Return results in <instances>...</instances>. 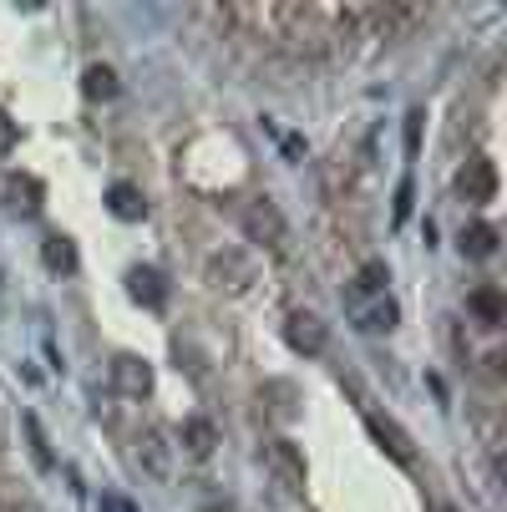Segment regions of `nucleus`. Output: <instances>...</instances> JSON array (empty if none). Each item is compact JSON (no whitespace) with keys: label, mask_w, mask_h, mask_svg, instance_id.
<instances>
[{"label":"nucleus","mask_w":507,"mask_h":512,"mask_svg":"<svg viewBox=\"0 0 507 512\" xmlns=\"http://www.w3.org/2000/svg\"><path fill=\"white\" fill-rule=\"evenodd\" d=\"M284 340H289V350H300V355H320L325 350V320H315L310 310H295L284 320Z\"/></svg>","instance_id":"nucleus-5"},{"label":"nucleus","mask_w":507,"mask_h":512,"mask_svg":"<svg viewBox=\"0 0 507 512\" xmlns=\"http://www.w3.org/2000/svg\"><path fill=\"white\" fill-rule=\"evenodd\" d=\"M213 447H219V431H213L208 416L183 421V452H188V457H213Z\"/></svg>","instance_id":"nucleus-14"},{"label":"nucleus","mask_w":507,"mask_h":512,"mask_svg":"<svg viewBox=\"0 0 507 512\" xmlns=\"http://www.w3.org/2000/svg\"><path fill=\"white\" fill-rule=\"evenodd\" d=\"M203 274H208L213 289H229V295H239V289H249V279H254V259H249L244 249H213Z\"/></svg>","instance_id":"nucleus-2"},{"label":"nucleus","mask_w":507,"mask_h":512,"mask_svg":"<svg viewBox=\"0 0 507 512\" xmlns=\"http://www.w3.org/2000/svg\"><path fill=\"white\" fill-rule=\"evenodd\" d=\"M345 315H350V325L355 330H366V335H386L396 320H401V305L386 295V289H381V295H366V289H345Z\"/></svg>","instance_id":"nucleus-1"},{"label":"nucleus","mask_w":507,"mask_h":512,"mask_svg":"<svg viewBox=\"0 0 507 512\" xmlns=\"http://www.w3.org/2000/svg\"><path fill=\"white\" fill-rule=\"evenodd\" d=\"M127 295H132L137 305H148V310H163V305H168V284H163L158 269H132V274H127Z\"/></svg>","instance_id":"nucleus-10"},{"label":"nucleus","mask_w":507,"mask_h":512,"mask_svg":"<svg viewBox=\"0 0 507 512\" xmlns=\"http://www.w3.org/2000/svg\"><path fill=\"white\" fill-rule=\"evenodd\" d=\"M107 208L122 218V224H137V218H148V198H142L132 183H112V188H107Z\"/></svg>","instance_id":"nucleus-13"},{"label":"nucleus","mask_w":507,"mask_h":512,"mask_svg":"<svg viewBox=\"0 0 507 512\" xmlns=\"http://www.w3.org/2000/svg\"><path fill=\"white\" fill-rule=\"evenodd\" d=\"M386 264H366V269H360V284L355 289H366V295H381V289H386Z\"/></svg>","instance_id":"nucleus-20"},{"label":"nucleus","mask_w":507,"mask_h":512,"mask_svg":"<svg viewBox=\"0 0 507 512\" xmlns=\"http://www.w3.org/2000/svg\"><path fill=\"white\" fill-rule=\"evenodd\" d=\"M421 117H426V112H406V153H411V158L421 153Z\"/></svg>","instance_id":"nucleus-21"},{"label":"nucleus","mask_w":507,"mask_h":512,"mask_svg":"<svg viewBox=\"0 0 507 512\" xmlns=\"http://www.w3.org/2000/svg\"><path fill=\"white\" fill-rule=\"evenodd\" d=\"M6 208L21 213V218H31V213L41 208V183L26 178V173H11V178H6Z\"/></svg>","instance_id":"nucleus-12"},{"label":"nucleus","mask_w":507,"mask_h":512,"mask_svg":"<svg viewBox=\"0 0 507 512\" xmlns=\"http://www.w3.org/2000/svg\"><path fill=\"white\" fill-rule=\"evenodd\" d=\"M411 198H416V188H411V178L396 188V224H406V218H411Z\"/></svg>","instance_id":"nucleus-22"},{"label":"nucleus","mask_w":507,"mask_h":512,"mask_svg":"<svg viewBox=\"0 0 507 512\" xmlns=\"http://www.w3.org/2000/svg\"><path fill=\"white\" fill-rule=\"evenodd\" d=\"M264 401H269V411H274L279 421H295V416H300L295 386H289V381H269V386H264Z\"/></svg>","instance_id":"nucleus-17"},{"label":"nucleus","mask_w":507,"mask_h":512,"mask_svg":"<svg viewBox=\"0 0 507 512\" xmlns=\"http://www.w3.org/2000/svg\"><path fill=\"white\" fill-rule=\"evenodd\" d=\"M472 310H477L487 325H497V320H502V295H497V289H477V295H472Z\"/></svg>","instance_id":"nucleus-18"},{"label":"nucleus","mask_w":507,"mask_h":512,"mask_svg":"<svg viewBox=\"0 0 507 512\" xmlns=\"http://www.w3.org/2000/svg\"><path fill=\"white\" fill-rule=\"evenodd\" d=\"M102 512H137V507H132V502H122V497H107V502H102Z\"/></svg>","instance_id":"nucleus-24"},{"label":"nucleus","mask_w":507,"mask_h":512,"mask_svg":"<svg viewBox=\"0 0 507 512\" xmlns=\"http://www.w3.org/2000/svg\"><path fill=\"white\" fill-rule=\"evenodd\" d=\"M457 193H462L467 203H492V198H497V168H492L487 158H472V163L457 173Z\"/></svg>","instance_id":"nucleus-7"},{"label":"nucleus","mask_w":507,"mask_h":512,"mask_svg":"<svg viewBox=\"0 0 507 512\" xmlns=\"http://www.w3.org/2000/svg\"><path fill=\"white\" fill-rule=\"evenodd\" d=\"M244 234H249L254 244H264V249H284V239H289L284 213H279L269 198H254V203L244 208Z\"/></svg>","instance_id":"nucleus-3"},{"label":"nucleus","mask_w":507,"mask_h":512,"mask_svg":"<svg viewBox=\"0 0 507 512\" xmlns=\"http://www.w3.org/2000/svg\"><path fill=\"white\" fill-rule=\"evenodd\" d=\"M82 92H87V102H112L117 97V71L102 66V61H92L82 71Z\"/></svg>","instance_id":"nucleus-15"},{"label":"nucleus","mask_w":507,"mask_h":512,"mask_svg":"<svg viewBox=\"0 0 507 512\" xmlns=\"http://www.w3.org/2000/svg\"><path fill=\"white\" fill-rule=\"evenodd\" d=\"M11 148H16V122L0 112V153H11Z\"/></svg>","instance_id":"nucleus-23"},{"label":"nucleus","mask_w":507,"mask_h":512,"mask_svg":"<svg viewBox=\"0 0 507 512\" xmlns=\"http://www.w3.org/2000/svg\"><path fill=\"white\" fill-rule=\"evenodd\" d=\"M26 436H31L36 462H41V467H51V447H46V431H41V421H36V416H26Z\"/></svg>","instance_id":"nucleus-19"},{"label":"nucleus","mask_w":507,"mask_h":512,"mask_svg":"<svg viewBox=\"0 0 507 512\" xmlns=\"http://www.w3.org/2000/svg\"><path fill=\"white\" fill-rule=\"evenodd\" d=\"M366 431L376 436V442H381V447H386L401 467H416V447H411V436H406L391 416H376V411H371V416H366Z\"/></svg>","instance_id":"nucleus-8"},{"label":"nucleus","mask_w":507,"mask_h":512,"mask_svg":"<svg viewBox=\"0 0 507 512\" xmlns=\"http://www.w3.org/2000/svg\"><path fill=\"white\" fill-rule=\"evenodd\" d=\"M132 452H137V462H142V472H148V477H158V482H168V477H173V442H168V436H163L158 426L142 431Z\"/></svg>","instance_id":"nucleus-4"},{"label":"nucleus","mask_w":507,"mask_h":512,"mask_svg":"<svg viewBox=\"0 0 507 512\" xmlns=\"http://www.w3.org/2000/svg\"><path fill=\"white\" fill-rule=\"evenodd\" d=\"M41 264L51 274H77L82 269V254H77V244H71L66 234H46L41 239Z\"/></svg>","instance_id":"nucleus-11"},{"label":"nucleus","mask_w":507,"mask_h":512,"mask_svg":"<svg viewBox=\"0 0 507 512\" xmlns=\"http://www.w3.org/2000/svg\"><path fill=\"white\" fill-rule=\"evenodd\" d=\"M112 386L122 391V396H148L153 391V365L148 360H142V355H117L112 360Z\"/></svg>","instance_id":"nucleus-6"},{"label":"nucleus","mask_w":507,"mask_h":512,"mask_svg":"<svg viewBox=\"0 0 507 512\" xmlns=\"http://www.w3.org/2000/svg\"><path fill=\"white\" fill-rule=\"evenodd\" d=\"M462 254H467V259H492V254H497V229H492V224L462 229Z\"/></svg>","instance_id":"nucleus-16"},{"label":"nucleus","mask_w":507,"mask_h":512,"mask_svg":"<svg viewBox=\"0 0 507 512\" xmlns=\"http://www.w3.org/2000/svg\"><path fill=\"white\" fill-rule=\"evenodd\" d=\"M269 467L279 472L284 487H295V492H300L305 477H310V472H305V452H300L295 442H269Z\"/></svg>","instance_id":"nucleus-9"}]
</instances>
